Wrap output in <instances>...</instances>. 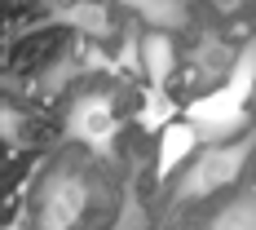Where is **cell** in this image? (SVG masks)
<instances>
[{"label": "cell", "instance_id": "obj_1", "mask_svg": "<svg viewBox=\"0 0 256 230\" xmlns=\"http://www.w3.org/2000/svg\"><path fill=\"white\" fill-rule=\"evenodd\" d=\"M252 89H256V45H252V49H243V58L234 62L230 80H226L221 89L204 93V98H194V102L186 106L181 120L194 128L204 142L221 146V137H230V133H238V128L248 124Z\"/></svg>", "mask_w": 256, "mask_h": 230}, {"label": "cell", "instance_id": "obj_2", "mask_svg": "<svg viewBox=\"0 0 256 230\" xmlns=\"http://www.w3.org/2000/svg\"><path fill=\"white\" fill-rule=\"evenodd\" d=\"M248 155H252V137H238V142H226V146H212L208 155L190 159V168H186V177H181V186H177V195H181V199H204V195L226 190V186L243 173Z\"/></svg>", "mask_w": 256, "mask_h": 230}, {"label": "cell", "instance_id": "obj_3", "mask_svg": "<svg viewBox=\"0 0 256 230\" xmlns=\"http://www.w3.org/2000/svg\"><path fill=\"white\" fill-rule=\"evenodd\" d=\"M84 204H88L84 181L76 173H53L40 190V230H76Z\"/></svg>", "mask_w": 256, "mask_h": 230}, {"label": "cell", "instance_id": "obj_4", "mask_svg": "<svg viewBox=\"0 0 256 230\" xmlns=\"http://www.w3.org/2000/svg\"><path fill=\"white\" fill-rule=\"evenodd\" d=\"M115 106L106 93H84L76 98V106L66 111V133L84 142V146H93V151H110V142H115Z\"/></svg>", "mask_w": 256, "mask_h": 230}, {"label": "cell", "instance_id": "obj_5", "mask_svg": "<svg viewBox=\"0 0 256 230\" xmlns=\"http://www.w3.org/2000/svg\"><path fill=\"white\" fill-rule=\"evenodd\" d=\"M194 142H199V133L186 124V120L164 124V137H159V177H172L181 168V159H190Z\"/></svg>", "mask_w": 256, "mask_h": 230}, {"label": "cell", "instance_id": "obj_6", "mask_svg": "<svg viewBox=\"0 0 256 230\" xmlns=\"http://www.w3.org/2000/svg\"><path fill=\"white\" fill-rule=\"evenodd\" d=\"M142 67H146V76H150L154 89H164V80L172 76V67H177V53H172V40L164 36V31H154L142 40Z\"/></svg>", "mask_w": 256, "mask_h": 230}, {"label": "cell", "instance_id": "obj_7", "mask_svg": "<svg viewBox=\"0 0 256 230\" xmlns=\"http://www.w3.org/2000/svg\"><path fill=\"white\" fill-rule=\"evenodd\" d=\"M208 230H256V186L248 195H238L234 204H226L216 212V221Z\"/></svg>", "mask_w": 256, "mask_h": 230}, {"label": "cell", "instance_id": "obj_8", "mask_svg": "<svg viewBox=\"0 0 256 230\" xmlns=\"http://www.w3.org/2000/svg\"><path fill=\"white\" fill-rule=\"evenodd\" d=\"M62 18H66L71 27H80V31H88V36H106V31H110V14H106L102 5H93V0H80V5H71Z\"/></svg>", "mask_w": 256, "mask_h": 230}, {"label": "cell", "instance_id": "obj_9", "mask_svg": "<svg viewBox=\"0 0 256 230\" xmlns=\"http://www.w3.org/2000/svg\"><path fill=\"white\" fill-rule=\"evenodd\" d=\"M128 5H137L150 23L159 27H181L186 23V9H181V0H128Z\"/></svg>", "mask_w": 256, "mask_h": 230}, {"label": "cell", "instance_id": "obj_10", "mask_svg": "<svg viewBox=\"0 0 256 230\" xmlns=\"http://www.w3.org/2000/svg\"><path fill=\"white\" fill-rule=\"evenodd\" d=\"M142 124H146V128H164V124H172V102L164 98V89H150V93H146Z\"/></svg>", "mask_w": 256, "mask_h": 230}, {"label": "cell", "instance_id": "obj_11", "mask_svg": "<svg viewBox=\"0 0 256 230\" xmlns=\"http://www.w3.org/2000/svg\"><path fill=\"white\" fill-rule=\"evenodd\" d=\"M110 230H146V208H142V199H132V195H128Z\"/></svg>", "mask_w": 256, "mask_h": 230}, {"label": "cell", "instance_id": "obj_12", "mask_svg": "<svg viewBox=\"0 0 256 230\" xmlns=\"http://www.w3.org/2000/svg\"><path fill=\"white\" fill-rule=\"evenodd\" d=\"M208 5H216V9H221V14H234V9H238V5H243V0H208Z\"/></svg>", "mask_w": 256, "mask_h": 230}]
</instances>
